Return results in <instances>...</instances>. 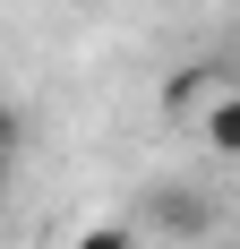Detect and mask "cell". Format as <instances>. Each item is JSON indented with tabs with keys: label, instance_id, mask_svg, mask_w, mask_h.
Returning a JSON list of instances; mask_svg holds the SVG:
<instances>
[{
	"label": "cell",
	"instance_id": "obj_1",
	"mask_svg": "<svg viewBox=\"0 0 240 249\" xmlns=\"http://www.w3.org/2000/svg\"><path fill=\"white\" fill-rule=\"evenodd\" d=\"M223 86H232L223 69H171V77H163V112H171L180 129H197V121H206V103H215Z\"/></svg>",
	"mask_w": 240,
	"mask_h": 249
},
{
	"label": "cell",
	"instance_id": "obj_2",
	"mask_svg": "<svg viewBox=\"0 0 240 249\" xmlns=\"http://www.w3.org/2000/svg\"><path fill=\"white\" fill-rule=\"evenodd\" d=\"M197 146L215 155V163H240V77L206 103V121H197Z\"/></svg>",
	"mask_w": 240,
	"mask_h": 249
},
{
	"label": "cell",
	"instance_id": "obj_3",
	"mask_svg": "<svg viewBox=\"0 0 240 249\" xmlns=\"http://www.w3.org/2000/svg\"><path fill=\"white\" fill-rule=\"evenodd\" d=\"M69 249H137V232H129V224H77Z\"/></svg>",
	"mask_w": 240,
	"mask_h": 249
},
{
	"label": "cell",
	"instance_id": "obj_4",
	"mask_svg": "<svg viewBox=\"0 0 240 249\" xmlns=\"http://www.w3.org/2000/svg\"><path fill=\"white\" fill-rule=\"evenodd\" d=\"M17 138H26V121H17V103L0 95V172H9V163H17Z\"/></svg>",
	"mask_w": 240,
	"mask_h": 249
}]
</instances>
